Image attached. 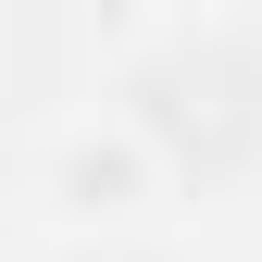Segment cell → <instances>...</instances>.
Segmentation results:
<instances>
[{
	"label": "cell",
	"instance_id": "6da1fadb",
	"mask_svg": "<svg viewBox=\"0 0 262 262\" xmlns=\"http://www.w3.org/2000/svg\"><path fill=\"white\" fill-rule=\"evenodd\" d=\"M162 187H175V162H162V138L125 100H75L38 138V200L62 212V225H138Z\"/></svg>",
	"mask_w": 262,
	"mask_h": 262
}]
</instances>
